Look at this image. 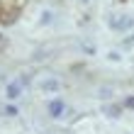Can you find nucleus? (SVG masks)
Returning a JSON list of instances; mask_svg holds the SVG:
<instances>
[{"label": "nucleus", "mask_w": 134, "mask_h": 134, "mask_svg": "<svg viewBox=\"0 0 134 134\" xmlns=\"http://www.w3.org/2000/svg\"><path fill=\"white\" fill-rule=\"evenodd\" d=\"M49 112H51V117H61L64 115V102L61 100H51L49 102Z\"/></svg>", "instance_id": "nucleus-1"}]
</instances>
